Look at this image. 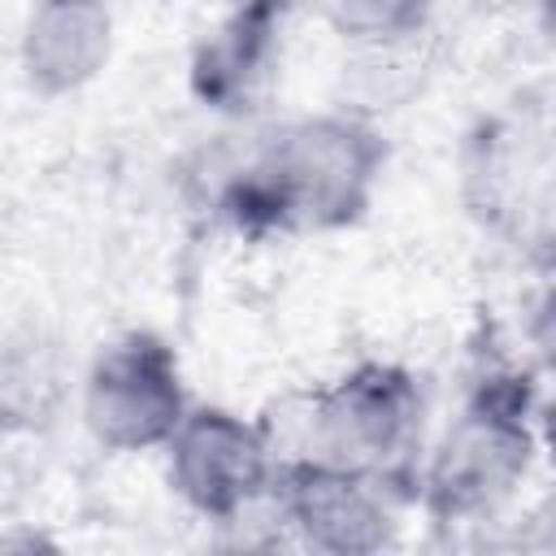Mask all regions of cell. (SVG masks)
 <instances>
[{
  "instance_id": "obj_2",
  "label": "cell",
  "mask_w": 556,
  "mask_h": 556,
  "mask_svg": "<svg viewBox=\"0 0 556 556\" xmlns=\"http://www.w3.org/2000/svg\"><path fill=\"white\" fill-rule=\"evenodd\" d=\"M417 395L404 374L369 365L343 378L334 391L308 395L304 417L291 421V439L304 447V460L334 465L348 473L382 478L387 465L404 456L417 434Z\"/></svg>"
},
{
  "instance_id": "obj_6",
  "label": "cell",
  "mask_w": 556,
  "mask_h": 556,
  "mask_svg": "<svg viewBox=\"0 0 556 556\" xmlns=\"http://www.w3.org/2000/svg\"><path fill=\"white\" fill-rule=\"evenodd\" d=\"M65 43H70L78 78H91L100 56L109 52V17L96 0H43L39 17L30 22V43H26L30 83L48 91L65 87Z\"/></svg>"
},
{
  "instance_id": "obj_7",
  "label": "cell",
  "mask_w": 556,
  "mask_h": 556,
  "mask_svg": "<svg viewBox=\"0 0 556 556\" xmlns=\"http://www.w3.org/2000/svg\"><path fill=\"white\" fill-rule=\"evenodd\" d=\"M269 35H274V0H261L248 13H239L235 26L200 61V70H195L200 91L208 100H222V109H243L252 83L269 74L265 70L269 65Z\"/></svg>"
},
{
  "instance_id": "obj_5",
  "label": "cell",
  "mask_w": 556,
  "mask_h": 556,
  "mask_svg": "<svg viewBox=\"0 0 556 556\" xmlns=\"http://www.w3.org/2000/svg\"><path fill=\"white\" fill-rule=\"evenodd\" d=\"M278 495L291 521L321 547L365 552L387 539V513L382 500L374 495V478L365 473L295 460L282 469Z\"/></svg>"
},
{
  "instance_id": "obj_4",
  "label": "cell",
  "mask_w": 556,
  "mask_h": 556,
  "mask_svg": "<svg viewBox=\"0 0 556 556\" xmlns=\"http://www.w3.org/2000/svg\"><path fill=\"white\" fill-rule=\"evenodd\" d=\"M169 447H174L169 473L178 491L200 513H213V517L239 513L248 500L265 491L274 473L261 430H248L230 413H217V408H200L182 417L169 434Z\"/></svg>"
},
{
  "instance_id": "obj_1",
  "label": "cell",
  "mask_w": 556,
  "mask_h": 556,
  "mask_svg": "<svg viewBox=\"0 0 556 556\" xmlns=\"http://www.w3.org/2000/svg\"><path fill=\"white\" fill-rule=\"evenodd\" d=\"M378 139L356 122H304L282 130L226 187L239 226H334L365 204L378 169Z\"/></svg>"
},
{
  "instance_id": "obj_8",
  "label": "cell",
  "mask_w": 556,
  "mask_h": 556,
  "mask_svg": "<svg viewBox=\"0 0 556 556\" xmlns=\"http://www.w3.org/2000/svg\"><path fill=\"white\" fill-rule=\"evenodd\" d=\"M326 13L352 39L391 43L417 35L421 0H326Z\"/></svg>"
},
{
  "instance_id": "obj_3",
  "label": "cell",
  "mask_w": 556,
  "mask_h": 556,
  "mask_svg": "<svg viewBox=\"0 0 556 556\" xmlns=\"http://www.w3.org/2000/svg\"><path fill=\"white\" fill-rule=\"evenodd\" d=\"M87 417L91 430L113 447H148L156 439H169L182 421L178 369L169 348L152 334L113 343L91 374Z\"/></svg>"
}]
</instances>
